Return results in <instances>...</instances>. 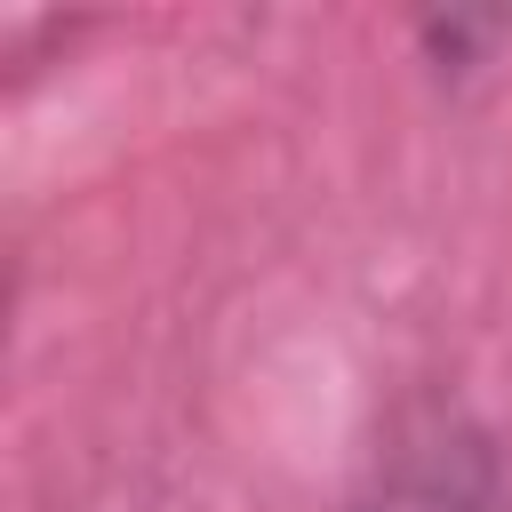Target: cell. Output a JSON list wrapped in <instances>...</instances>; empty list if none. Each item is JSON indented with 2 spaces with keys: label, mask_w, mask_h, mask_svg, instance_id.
Masks as SVG:
<instances>
[{
  "label": "cell",
  "mask_w": 512,
  "mask_h": 512,
  "mask_svg": "<svg viewBox=\"0 0 512 512\" xmlns=\"http://www.w3.org/2000/svg\"><path fill=\"white\" fill-rule=\"evenodd\" d=\"M368 512H488V472L480 448L456 424H432L424 440H408L392 456V472L376 480Z\"/></svg>",
  "instance_id": "obj_1"
}]
</instances>
